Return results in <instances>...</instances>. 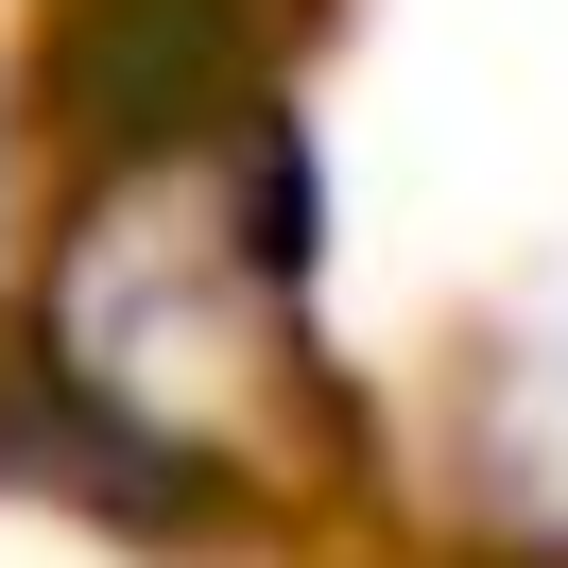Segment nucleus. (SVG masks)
I'll return each mask as SVG.
<instances>
[{
  "mask_svg": "<svg viewBox=\"0 0 568 568\" xmlns=\"http://www.w3.org/2000/svg\"><path fill=\"white\" fill-rule=\"evenodd\" d=\"M0 242H18V121H0Z\"/></svg>",
  "mask_w": 568,
  "mask_h": 568,
  "instance_id": "f03ea898",
  "label": "nucleus"
},
{
  "mask_svg": "<svg viewBox=\"0 0 568 568\" xmlns=\"http://www.w3.org/2000/svg\"><path fill=\"white\" fill-rule=\"evenodd\" d=\"M293 379V311H276V242H258L242 173L207 139L121 173L87 207V242L52 258V396L104 448L155 465H258V414Z\"/></svg>",
  "mask_w": 568,
  "mask_h": 568,
  "instance_id": "f257e3e1",
  "label": "nucleus"
}]
</instances>
